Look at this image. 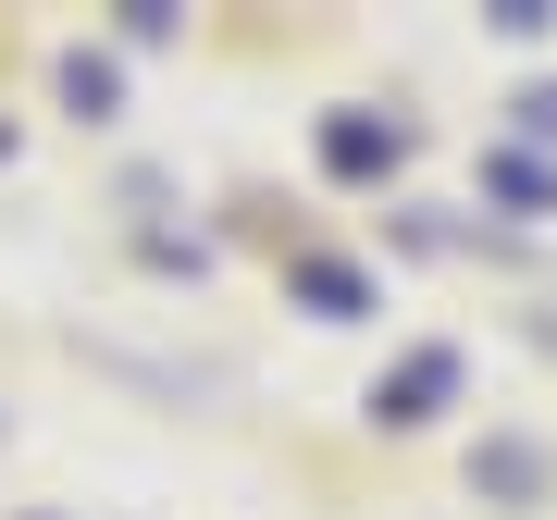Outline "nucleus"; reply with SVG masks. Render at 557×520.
<instances>
[{
  "instance_id": "f257e3e1",
  "label": "nucleus",
  "mask_w": 557,
  "mask_h": 520,
  "mask_svg": "<svg viewBox=\"0 0 557 520\" xmlns=\"http://www.w3.org/2000/svg\"><path fill=\"white\" fill-rule=\"evenodd\" d=\"M446 384H458V360H446V347H421V360H409L397 384H372V409H384V421H421V409L446 397Z\"/></svg>"
},
{
  "instance_id": "7ed1b4c3",
  "label": "nucleus",
  "mask_w": 557,
  "mask_h": 520,
  "mask_svg": "<svg viewBox=\"0 0 557 520\" xmlns=\"http://www.w3.org/2000/svg\"><path fill=\"white\" fill-rule=\"evenodd\" d=\"M62 100H75V112H112V62H62Z\"/></svg>"
},
{
  "instance_id": "f03ea898",
  "label": "nucleus",
  "mask_w": 557,
  "mask_h": 520,
  "mask_svg": "<svg viewBox=\"0 0 557 520\" xmlns=\"http://www.w3.org/2000/svg\"><path fill=\"white\" fill-rule=\"evenodd\" d=\"M322 149H335V174H384V161H397V124H359V112H347Z\"/></svg>"
},
{
  "instance_id": "20e7f679",
  "label": "nucleus",
  "mask_w": 557,
  "mask_h": 520,
  "mask_svg": "<svg viewBox=\"0 0 557 520\" xmlns=\"http://www.w3.org/2000/svg\"><path fill=\"white\" fill-rule=\"evenodd\" d=\"M520 112H533V137H557V87H533V100H520Z\"/></svg>"
}]
</instances>
